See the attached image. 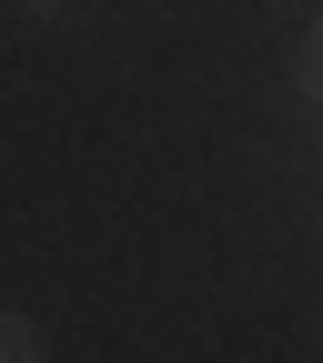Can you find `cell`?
Instances as JSON below:
<instances>
[{
    "label": "cell",
    "mask_w": 323,
    "mask_h": 363,
    "mask_svg": "<svg viewBox=\"0 0 323 363\" xmlns=\"http://www.w3.org/2000/svg\"><path fill=\"white\" fill-rule=\"evenodd\" d=\"M0 363H51V343H40L31 313H0Z\"/></svg>",
    "instance_id": "6da1fadb"
},
{
    "label": "cell",
    "mask_w": 323,
    "mask_h": 363,
    "mask_svg": "<svg viewBox=\"0 0 323 363\" xmlns=\"http://www.w3.org/2000/svg\"><path fill=\"white\" fill-rule=\"evenodd\" d=\"M31 11H61V0H31Z\"/></svg>",
    "instance_id": "3957f363"
},
{
    "label": "cell",
    "mask_w": 323,
    "mask_h": 363,
    "mask_svg": "<svg viewBox=\"0 0 323 363\" xmlns=\"http://www.w3.org/2000/svg\"><path fill=\"white\" fill-rule=\"evenodd\" d=\"M293 91H303V101H323V21H313V40H303V61H293Z\"/></svg>",
    "instance_id": "7a4b0ae2"
}]
</instances>
